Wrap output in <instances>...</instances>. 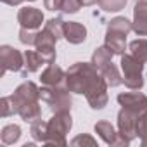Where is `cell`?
I'll return each mask as SVG.
<instances>
[{"instance_id":"obj_1","label":"cell","mask_w":147,"mask_h":147,"mask_svg":"<svg viewBox=\"0 0 147 147\" xmlns=\"http://www.w3.org/2000/svg\"><path fill=\"white\" fill-rule=\"evenodd\" d=\"M67 90L85 94L94 109H102L107 102V82L97 75L92 62H76L66 75Z\"/></svg>"},{"instance_id":"obj_2","label":"cell","mask_w":147,"mask_h":147,"mask_svg":"<svg viewBox=\"0 0 147 147\" xmlns=\"http://www.w3.org/2000/svg\"><path fill=\"white\" fill-rule=\"evenodd\" d=\"M16 106V113L24 119V121H35L40 118V107H38V97L40 90L33 82H24L19 85L11 95Z\"/></svg>"},{"instance_id":"obj_3","label":"cell","mask_w":147,"mask_h":147,"mask_svg":"<svg viewBox=\"0 0 147 147\" xmlns=\"http://www.w3.org/2000/svg\"><path fill=\"white\" fill-rule=\"evenodd\" d=\"M133 30L131 23L126 18H116L109 23L107 26V35H106V47L113 50V54H123L125 52V43H126V35Z\"/></svg>"},{"instance_id":"obj_4","label":"cell","mask_w":147,"mask_h":147,"mask_svg":"<svg viewBox=\"0 0 147 147\" xmlns=\"http://www.w3.org/2000/svg\"><path fill=\"white\" fill-rule=\"evenodd\" d=\"M71 116L67 111H61L57 113L49 123H47V137H45V144H66L64 135L71 130Z\"/></svg>"},{"instance_id":"obj_5","label":"cell","mask_w":147,"mask_h":147,"mask_svg":"<svg viewBox=\"0 0 147 147\" xmlns=\"http://www.w3.org/2000/svg\"><path fill=\"white\" fill-rule=\"evenodd\" d=\"M121 69H123V83L128 88L138 90L144 85L142 71H144V62L135 59L131 54H126L121 57Z\"/></svg>"},{"instance_id":"obj_6","label":"cell","mask_w":147,"mask_h":147,"mask_svg":"<svg viewBox=\"0 0 147 147\" xmlns=\"http://www.w3.org/2000/svg\"><path fill=\"white\" fill-rule=\"evenodd\" d=\"M40 97H42L43 102H47L57 113L71 109L69 94L66 92V88H59V85L57 87H43L40 90Z\"/></svg>"},{"instance_id":"obj_7","label":"cell","mask_w":147,"mask_h":147,"mask_svg":"<svg viewBox=\"0 0 147 147\" xmlns=\"http://www.w3.org/2000/svg\"><path fill=\"white\" fill-rule=\"evenodd\" d=\"M137 118L138 116L135 113H131V111H128L125 107L119 111V114H118V128H119L123 144H128L137 137Z\"/></svg>"},{"instance_id":"obj_8","label":"cell","mask_w":147,"mask_h":147,"mask_svg":"<svg viewBox=\"0 0 147 147\" xmlns=\"http://www.w3.org/2000/svg\"><path fill=\"white\" fill-rule=\"evenodd\" d=\"M0 59H2V75L7 71H21L24 66V55L9 45H4L0 49Z\"/></svg>"},{"instance_id":"obj_9","label":"cell","mask_w":147,"mask_h":147,"mask_svg":"<svg viewBox=\"0 0 147 147\" xmlns=\"http://www.w3.org/2000/svg\"><path fill=\"white\" fill-rule=\"evenodd\" d=\"M118 102L125 109L135 113L137 116L147 111V97L142 95V94H137V92H133V94H119L118 95Z\"/></svg>"},{"instance_id":"obj_10","label":"cell","mask_w":147,"mask_h":147,"mask_svg":"<svg viewBox=\"0 0 147 147\" xmlns=\"http://www.w3.org/2000/svg\"><path fill=\"white\" fill-rule=\"evenodd\" d=\"M18 21H19L21 28L36 30V28H40L42 23H43V14H42V11L35 9V7H23V9L18 12Z\"/></svg>"},{"instance_id":"obj_11","label":"cell","mask_w":147,"mask_h":147,"mask_svg":"<svg viewBox=\"0 0 147 147\" xmlns=\"http://www.w3.org/2000/svg\"><path fill=\"white\" fill-rule=\"evenodd\" d=\"M133 31L140 36L147 35V0H138L133 9Z\"/></svg>"},{"instance_id":"obj_12","label":"cell","mask_w":147,"mask_h":147,"mask_svg":"<svg viewBox=\"0 0 147 147\" xmlns=\"http://www.w3.org/2000/svg\"><path fill=\"white\" fill-rule=\"evenodd\" d=\"M64 36L69 43L78 45V43L85 42V38H87V28L80 23H73V21L64 23Z\"/></svg>"},{"instance_id":"obj_13","label":"cell","mask_w":147,"mask_h":147,"mask_svg":"<svg viewBox=\"0 0 147 147\" xmlns=\"http://www.w3.org/2000/svg\"><path fill=\"white\" fill-rule=\"evenodd\" d=\"M62 78H64V71L59 66H55L54 62H50L47 66V69L42 73V78L40 80H42V83L45 87H57V85H61Z\"/></svg>"},{"instance_id":"obj_14","label":"cell","mask_w":147,"mask_h":147,"mask_svg":"<svg viewBox=\"0 0 147 147\" xmlns=\"http://www.w3.org/2000/svg\"><path fill=\"white\" fill-rule=\"evenodd\" d=\"M43 57L42 54L36 50H26L24 52V69H23V75H26V73H35L40 69V66L43 64Z\"/></svg>"},{"instance_id":"obj_15","label":"cell","mask_w":147,"mask_h":147,"mask_svg":"<svg viewBox=\"0 0 147 147\" xmlns=\"http://www.w3.org/2000/svg\"><path fill=\"white\" fill-rule=\"evenodd\" d=\"M100 73H102L104 80L107 82V85H111V87H118L119 83H123V78L119 76V73H118V69H116V66L113 62L104 64L100 67Z\"/></svg>"},{"instance_id":"obj_16","label":"cell","mask_w":147,"mask_h":147,"mask_svg":"<svg viewBox=\"0 0 147 147\" xmlns=\"http://www.w3.org/2000/svg\"><path fill=\"white\" fill-rule=\"evenodd\" d=\"M95 131L102 137V140H104L106 144H118V140H116V131H114V128H113V125H111L109 121H99V123L95 125Z\"/></svg>"},{"instance_id":"obj_17","label":"cell","mask_w":147,"mask_h":147,"mask_svg":"<svg viewBox=\"0 0 147 147\" xmlns=\"http://www.w3.org/2000/svg\"><path fill=\"white\" fill-rule=\"evenodd\" d=\"M113 50L111 49H107L106 45L104 47H99L95 52H94V55H92V64L97 67V69H100L104 64H107V62H111V59H113Z\"/></svg>"},{"instance_id":"obj_18","label":"cell","mask_w":147,"mask_h":147,"mask_svg":"<svg viewBox=\"0 0 147 147\" xmlns=\"http://www.w3.org/2000/svg\"><path fill=\"white\" fill-rule=\"evenodd\" d=\"M130 54L138 59L140 62H147V40L140 38V40H133L130 43Z\"/></svg>"},{"instance_id":"obj_19","label":"cell","mask_w":147,"mask_h":147,"mask_svg":"<svg viewBox=\"0 0 147 147\" xmlns=\"http://www.w3.org/2000/svg\"><path fill=\"white\" fill-rule=\"evenodd\" d=\"M43 30L49 31L55 40H59L61 36H64V23H62L61 19H50V21L45 24Z\"/></svg>"},{"instance_id":"obj_20","label":"cell","mask_w":147,"mask_h":147,"mask_svg":"<svg viewBox=\"0 0 147 147\" xmlns=\"http://www.w3.org/2000/svg\"><path fill=\"white\" fill-rule=\"evenodd\" d=\"M19 135H21V130H19V126H16V125H9V126H5V128L2 130V140H4V144H12V142H16V140L19 138Z\"/></svg>"},{"instance_id":"obj_21","label":"cell","mask_w":147,"mask_h":147,"mask_svg":"<svg viewBox=\"0 0 147 147\" xmlns=\"http://www.w3.org/2000/svg\"><path fill=\"white\" fill-rule=\"evenodd\" d=\"M137 135L142 138V144L147 145V111L137 118Z\"/></svg>"},{"instance_id":"obj_22","label":"cell","mask_w":147,"mask_h":147,"mask_svg":"<svg viewBox=\"0 0 147 147\" xmlns=\"http://www.w3.org/2000/svg\"><path fill=\"white\" fill-rule=\"evenodd\" d=\"M126 0H99L100 9H104L106 12H118L125 7Z\"/></svg>"},{"instance_id":"obj_23","label":"cell","mask_w":147,"mask_h":147,"mask_svg":"<svg viewBox=\"0 0 147 147\" xmlns=\"http://www.w3.org/2000/svg\"><path fill=\"white\" fill-rule=\"evenodd\" d=\"M36 35H38V33H35L33 30L21 28V31H19V40H21L23 43H26V45H35V42H36Z\"/></svg>"},{"instance_id":"obj_24","label":"cell","mask_w":147,"mask_h":147,"mask_svg":"<svg viewBox=\"0 0 147 147\" xmlns=\"http://www.w3.org/2000/svg\"><path fill=\"white\" fill-rule=\"evenodd\" d=\"M82 7L80 0H64L62 4V11L66 14H73V12H78V9Z\"/></svg>"},{"instance_id":"obj_25","label":"cell","mask_w":147,"mask_h":147,"mask_svg":"<svg viewBox=\"0 0 147 147\" xmlns=\"http://www.w3.org/2000/svg\"><path fill=\"white\" fill-rule=\"evenodd\" d=\"M45 7L49 11H62V4H64V0H45Z\"/></svg>"},{"instance_id":"obj_26","label":"cell","mask_w":147,"mask_h":147,"mask_svg":"<svg viewBox=\"0 0 147 147\" xmlns=\"http://www.w3.org/2000/svg\"><path fill=\"white\" fill-rule=\"evenodd\" d=\"M80 142H90L92 145L95 144V142H94L90 137H78V138H75V140H73V144H75V145H76V144H80Z\"/></svg>"},{"instance_id":"obj_27","label":"cell","mask_w":147,"mask_h":147,"mask_svg":"<svg viewBox=\"0 0 147 147\" xmlns=\"http://www.w3.org/2000/svg\"><path fill=\"white\" fill-rule=\"evenodd\" d=\"M4 4H9V5H18V4H21L23 0H2Z\"/></svg>"}]
</instances>
